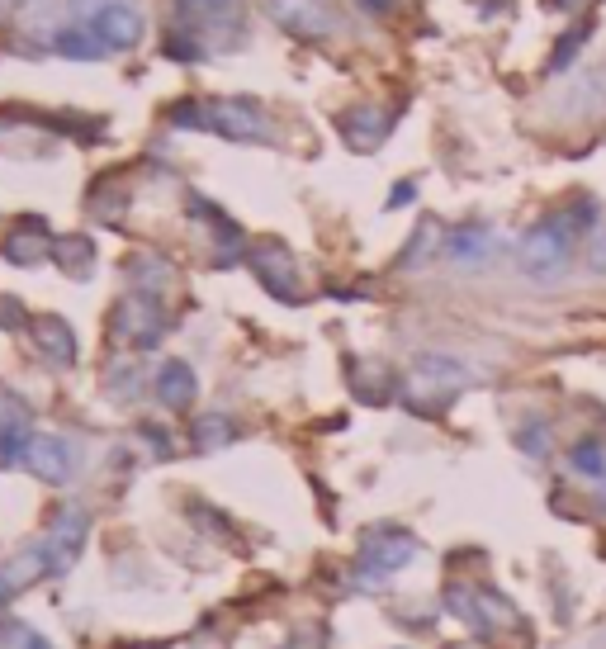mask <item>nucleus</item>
Returning <instances> with one entry per match:
<instances>
[{
  "instance_id": "obj_1",
  "label": "nucleus",
  "mask_w": 606,
  "mask_h": 649,
  "mask_svg": "<svg viewBox=\"0 0 606 649\" xmlns=\"http://www.w3.org/2000/svg\"><path fill=\"white\" fill-rule=\"evenodd\" d=\"M573 242H578V233L569 228V218L554 214L545 223H535L531 233L517 242V266L531 275L535 285H554L573 266Z\"/></svg>"
},
{
  "instance_id": "obj_2",
  "label": "nucleus",
  "mask_w": 606,
  "mask_h": 649,
  "mask_svg": "<svg viewBox=\"0 0 606 649\" xmlns=\"http://www.w3.org/2000/svg\"><path fill=\"white\" fill-rule=\"evenodd\" d=\"M204 128L228 138V143H266L270 138V119L261 114V105H251L242 95L232 100H209L204 105Z\"/></svg>"
},
{
  "instance_id": "obj_3",
  "label": "nucleus",
  "mask_w": 606,
  "mask_h": 649,
  "mask_svg": "<svg viewBox=\"0 0 606 649\" xmlns=\"http://www.w3.org/2000/svg\"><path fill=\"white\" fill-rule=\"evenodd\" d=\"M109 332H114V342L119 346H133V351H143L161 337V308L152 304V294H124L119 304H114V318H109Z\"/></svg>"
},
{
  "instance_id": "obj_4",
  "label": "nucleus",
  "mask_w": 606,
  "mask_h": 649,
  "mask_svg": "<svg viewBox=\"0 0 606 649\" xmlns=\"http://www.w3.org/2000/svg\"><path fill=\"white\" fill-rule=\"evenodd\" d=\"M251 271H256V280L275 294V299H285V304H299V261H294V252H289L285 242H256L247 252Z\"/></svg>"
},
{
  "instance_id": "obj_5",
  "label": "nucleus",
  "mask_w": 606,
  "mask_h": 649,
  "mask_svg": "<svg viewBox=\"0 0 606 649\" xmlns=\"http://www.w3.org/2000/svg\"><path fill=\"white\" fill-rule=\"evenodd\" d=\"M19 465L38 474L43 484H72L76 474V451L72 441H62V436H48V432H34L29 436V446H24V460Z\"/></svg>"
},
{
  "instance_id": "obj_6",
  "label": "nucleus",
  "mask_w": 606,
  "mask_h": 649,
  "mask_svg": "<svg viewBox=\"0 0 606 649\" xmlns=\"http://www.w3.org/2000/svg\"><path fill=\"white\" fill-rule=\"evenodd\" d=\"M90 34L105 43V53L114 48V53H128V48H138L143 43V15L138 10H128V5H119V0H105L95 15H90Z\"/></svg>"
},
{
  "instance_id": "obj_7",
  "label": "nucleus",
  "mask_w": 606,
  "mask_h": 649,
  "mask_svg": "<svg viewBox=\"0 0 606 649\" xmlns=\"http://www.w3.org/2000/svg\"><path fill=\"white\" fill-rule=\"evenodd\" d=\"M417 555V541L403 531H375L360 545V578H389L393 569H403Z\"/></svg>"
},
{
  "instance_id": "obj_8",
  "label": "nucleus",
  "mask_w": 606,
  "mask_h": 649,
  "mask_svg": "<svg viewBox=\"0 0 606 649\" xmlns=\"http://www.w3.org/2000/svg\"><path fill=\"white\" fill-rule=\"evenodd\" d=\"M29 332H34V346H38V356H43V361H53L57 370L76 365L81 342H76V327L67 323V318H57V313H38L34 323H29Z\"/></svg>"
},
{
  "instance_id": "obj_9",
  "label": "nucleus",
  "mask_w": 606,
  "mask_h": 649,
  "mask_svg": "<svg viewBox=\"0 0 606 649\" xmlns=\"http://www.w3.org/2000/svg\"><path fill=\"white\" fill-rule=\"evenodd\" d=\"M0 252H5V261L10 266H38L43 256H53V237H48V223L38 214H24L5 233V242H0Z\"/></svg>"
},
{
  "instance_id": "obj_10",
  "label": "nucleus",
  "mask_w": 606,
  "mask_h": 649,
  "mask_svg": "<svg viewBox=\"0 0 606 649\" xmlns=\"http://www.w3.org/2000/svg\"><path fill=\"white\" fill-rule=\"evenodd\" d=\"M43 574H57V564H53V555H48V545L38 541V545H24L15 559H5L0 564V597H15V593H24L34 578H43Z\"/></svg>"
},
{
  "instance_id": "obj_11",
  "label": "nucleus",
  "mask_w": 606,
  "mask_h": 649,
  "mask_svg": "<svg viewBox=\"0 0 606 649\" xmlns=\"http://www.w3.org/2000/svg\"><path fill=\"white\" fill-rule=\"evenodd\" d=\"M270 15L285 24L289 34H308V38H322L332 34V10L327 5H318V0H270Z\"/></svg>"
},
{
  "instance_id": "obj_12",
  "label": "nucleus",
  "mask_w": 606,
  "mask_h": 649,
  "mask_svg": "<svg viewBox=\"0 0 606 649\" xmlns=\"http://www.w3.org/2000/svg\"><path fill=\"white\" fill-rule=\"evenodd\" d=\"M29 408L19 403V398L0 394V465H10V460H24V446H29Z\"/></svg>"
},
{
  "instance_id": "obj_13",
  "label": "nucleus",
  "mask_w": 606,
  "mask_h": 649,
  "mask_svg": "<svg viewBox=\"0 0 606 649\" xmlns=\"http://www.w3.org/2000/svg\"><path fill=\"white\" fill-rule=\"evenodd\" d=\"M81 536H86V512H81V507H62V512H57V522H53V531L43 536V545H48V555H53L57 569H67V564L76 559Z\"/></svg>"
},
{
  "instance_id": "obj_14",
  "label": "nucleus",
  "mask_w": 606,
  "mask_h": 649,
  "mask_svg": "<svg viewBox=\"0 0 606 649\" xmlns=\"http://www.w3.org/2000/svg\"><path fill=\"white\" fill-rule=\"evenodd\" d=\"M341 133H346V143L356 147V152H370V147L384 143V133H389V114H379L375 105L346 109V114H341Z\"/></svg>"
},
{
  "instance_id": "obj_15",
  "label": "nucleus",
  "mask_w": 606,
  "mask_h": 649,
  "mask_svg": "<svg viewBox=\"0 0 606 649\" xmlns=\"http://www.w3.org/2000/svg\"><path fill=\"white\" fill-rule=\"evenodd\" d=\"M488 252H493V228H483V223H464L446 237V256L455 266H483Z\"/></svg>"
},
{
  "instance_id": "obj_16",
  "label": "nucleus",
  "mask_w": 606,
  "mask_h": 649,
  "mask_svg": "<svg viewBox=\"0 0 606 649\" xmlns=\"http://www.w3.org/2000/svg\"><path fill=\"white\" fill-rule=\"evenodd\" d=\"M195 394H199V379H195V370L185 361H166L157 370V398L166 403V408H190L195 403Z\"/></svg>"
},
{
  "instance_id": "obj_17",
  "label": "nucleus",
  "mask_w": 606,
  "mask_h": 649,
  "mask_svg": "<svg viewBox=\"0 0 606 649\" xmlns=\"http://www.w3.org/2000/svg\"><path fill=\"white\" fill-rule=\"evenodd\" d=\"M53 261L62 275H72V280H90L95 271V242L81 233H67V237H53Z\"/></svg>"
},
{
  "instance_id": "obj_18",
  "label": "nucleus",
  "mask_w": 606,
  "mask_h": 649,
  "mask_svg": "<svg viewBox=\"0 0 606 649\" xmlns=\"http://www.w3.org/2000/svg\"><path fill=\"white\" fill-rule=\"evenodd\" d=\"M53 48L62 57H72V62H95V57L105 53V43L90 34V24H67V29H57Z\"/></svg>"
},
{
  "instance_id": "obj_19",
  "label": "nucleus",
  "mask_w": 606,
  "mask_h": 649,
  "mask_svg": "<svg viewBox=\"0 0 606 649\" xmlns=\"http://www.w3.org/2000/svg\"><path fill=\"white\" fill-rule=\"evenodd\" d=\"M417 379H427V384H436V389H455V384H464V365L450 361V356H422L417 361Z\"/></svg>"
},
{
  "instance_id": "obj_20",
  "label": "nucleus",
  "mask_w": 606,
  "mask_h": 649,
  "mask_svg": "<svg viewBox=\"0 0 606 649\" xmlns=\"http://www.w3.org/2000/svg\"><path fill=\"white\" fill-rule=\"evenodd\" d=\"M569 460H573V469H578V474H588V479H606V446H602V441H578Z\"/></svg>"
},
{
  "instance_id": "obj_21",
  "label": "nucleus",
  "mask_w": 606,
  "mask_h": 649,
  "mask_svg": "<svg viewBox=\"0 0 606 649\" xmlns=\"http://www.w3.org/2000/svg\"><path fill=\"white\" fill-rule=\"evenodd\" d=\"M228 441H232V422H228V417L209 413V417H199V422H195V446H199V451H214V446H228Z\"/></svg>"
},
{
  "instance_id": "obj_22",
  "label": "nucleus",
  "mask_w": 606,
  "mask_h": 649,
  "mask_svg": "<svg viewBox=\"0 0 606 649\" xmlns=\"http://www.w3.org/2000/svg\"><path fill=\"white\" fill-rule=\"evenodd\" d=\"M588 38H592V24H578V29H569V34H564L559 43H554V53H550V72H564V67H569L573 57H578V48H583Z\"/></svg>"
},
{
  "instance_id": "obj_23",
  "label": "nucleus",
  "mask_w": 606,
  "mask_h": 649,
  "mask_svg": "<svg viewBox=\"0 0 606 649\" xmlns=\"http://www.w3.org/2000/svg\"><path fill=\"white\" fill-rule=\"evenodd\" d=\"M436 237V223H422V233L412 237V247H408V256H403V266H417L422 256H427V242Z\"/></svg>"
},
{
  "instance_id": "obj_24",
  "label": "nucleus",
  "mask_w": 606,
  "mask_h": 649,
  "mask_svg": "<svg viewBox=\"0 0 606 649\" xmlns=\"http://www.w3.org/2000/svg\"><path fill=\"white\" fill-rule=\"evenodd\" d=\"M223 5H228V0H180V10H190V15H214Z\"/></svg>"
},
{
  "instance_id": "obj_25",
  "label": "nucleus",
  "mask_w": 606,
  "mask_h": 649,
  "mask_svg": "<svg viewBox=\"0 0 606 649\" xmlns=\"http://www.w3.org/2000/svg\"><path fill=\"white\" fill-rule=\"evenodd\" d=\"M588 266H592V271H606V233L588 247Z\"/></svg>"
},
{
  "instance_id": "obj_26",
  "label": "nucleus",
  "mask_w": 606,
  "mask_h": 649,
  "mask_svg": "<svg viewBox=\"0 0 606 649\" xmlns=\"http://www.w3.org/2000/svg\"><path fill=\"white\" fill-rule=\"evenodd\" d=\"M521 451L540 455V451H545V432H540V427H531V432H521Z\"/></svg>"
},
{
  "instance_id": "obj_27",
  "label": "nucleus",
  "mask_w": 606,
  "mask_h": 649,
  "mask_svg": "<svg viewBox=\"0 0 606 649\" xmlns=\"http://www.w3.org/2000/svg\"><path fill=\"white\" fill-rule=\"evenodd\" d=\"M417 195V185L403 181V185H393V195H389V209H398V204H408V199Z\"/></svg>"
},
{
  "instance_id": "obj_28",
  "label": "nucleus",
  "mask_w": 606,
  "mask_h": 649,
  "mask_svg": "<svg viewBox=\"0 0 606 649\" xmlns=\"http://www.w3.org/2000/svg\"><path fill=\"white\" fill-rule=\"evenodd\" d=\"M360 10H365V15H389L393 10V0H356Z\"/></svg>"
},
{
  "instance_id": "obj_29",
  "label": "nucleus",
  "mask_w": 606,
  "mask_h": 649,
  "mask_svg": "<svg viewBox=\"0 0 606 649\" xmlns=\"http://www.w3.org/2000/svg\"><path fill=\"white\" fill-rule=\"evenodd\" d=\"M583 0H545V10H578Z\"/></svg>"
}]
</instances>
